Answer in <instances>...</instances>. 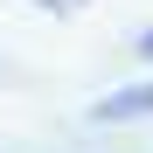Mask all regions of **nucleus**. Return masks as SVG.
Listing matches in <instances>:
<instances>
[{
    "label": "nucleus",
    "mask_w": 153,
    "mask_h": 153,
    "mask_svg": "<svg viewBox=\"0 0 153 153\" xmlns=\"http://www.w3.org/2000/svg\"><path fill=\"white\" fill-rule=\"evenodd\" d=\"M97 125H125V118H153V84H125L111 97H97Z\"/></svg>",
    "instance_id": "obj_1"
},
{
    "label": "nucleus",
    "mask_w": 153,
    "mask_h": 153,
    "mask_svg": "<svg viewBox=\"0 0 153 153\" xmlns=\"http://www.w3.org/2000/svg\"><path fill=\"white\" fill-rule=\"evenodd\" d=\"M139 56H146V63H153V28H146V35H139Z\"/></svg>",
    "instance_id": "obj_2"
},
{
    "label": "nucleus",
    "mask_w": 153,
    "mask_h": 153,
    "mask_svg": "<svg viewBox=\"0 0 153 153\" xmlns=\"http://www.w3.org/2000/svg\"><path fill=\"white\" fill-rule=\"evenodd\" d=\"M49 7H76V0H49Z\"/></svg>",
    "instance_id": "obj_3"
}]
</instances>
